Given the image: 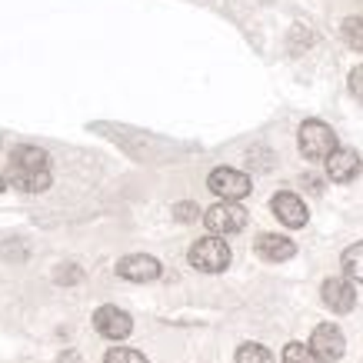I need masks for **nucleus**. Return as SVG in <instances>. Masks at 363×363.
Instances as JSON below:
<instances>
[{"mask_svg":"<svg viewBox=\"0 0 363 363\" xmlns=\"http://www.w3.org/2000/svg\"><path fill=\"white\" fill-rule=\"evenodd\" d=\"M94 327H97V333L107 337V340H123V337H130L133 320H130V313H123L121 307H100L97 313H94Z\"/></svg>","mask_w":363,"mask_h":363,"instance_id":"6","label":"nucleus"},{"mask_svg":"<svg viewBox=\"0 0 363 363\" xmlns=\"http://www.w3.org/2000/svg\"><path fill=\"white\" fill-rule=\"evenodd\" d=\"M47 164H50L47 150L30 147V143H23V147H17L11 154V167H23V170H47Z\"/></svg>","mask_w":363,"mask_h":363,"instance_id":"13","label":"nucleus"},{"mask_svg":"<svg viewBox=\"0 0 363 363\" xmlns=\"http://www.w3.org/2000/svg\"><path fill=\"white\" fill-rule=\"evenodd\" d=\"M343 274L350 284H363V240L343 250Z\"/></svg>","mask_w":363,"mask_h":363,"instance_id":"14","label":"nucleus"},{"mask_svg":"<svg viewBox=\"0 0 363 363\" xmlns=\"http://www.w3.org/2000/svg\"><path fill=\"white\" fill-rule=\"evenodd\" d=\"M350 90H353V97L363 104V67H353L350 70Z\"/></svg>","mask_w":363,"mask_h":363,"instance_id":"20","label":"nucleus"},{"mask_svg":"<svg viewBox=\"0 0 363 363\" xmlns=\"http://www.w3.org/2000/svg\"><path fill=\"white\" fill-rule=\"evenodd\" d=\"M253 247H257V253H260L264 260H270V264H284V260H290V257L297 253V243L290 240V237H280V233H260Z\"/></svg>","mask_w":363,"mask_h":363,"instance_id":"11","label":"nucleus"},{"mask_svg":"<svg viewBox=\"0 0 363 363\" xmlns=\"http://www.w3.org/2000/svg\"><path fill=\"white\" fill-rule=\"evenodd\" d=\"M343 40H347L353 50L363 54V21L360 17H347V21H343Z\"/></svg>","mask_w":363,"mask_h":363,"instance_id":"16","label":"nucleus"},{"mask_svg":"<svg viewBox=\"0 0 363 363\" xmlns=\"http://www.w3.org/2000/svg\"><path fill=\"white\" fill-rule=\"evenodd\" d=\"M270 210L277 213V220L290 227V230H297V227H307V203L297 197V194H277L270 200Z\"/></svg>","mask_w":363,"mask_h":363,"instance_id":"9","label":"nucleus"},{"mask_svg":"<svg viewBox=\"0 0 363 363\" xmlns=\"http://www.w3.org/2000/svg\"><path fill=\"white\" fill-rule=\"evenodd\" d=\"M237 363H274V353L264 343H243L237 350Z\"/></svg>","mask_w":363,"mask_h":363,"instance_id":"15","label":"nucleus"},{"mask_svg":"<svg viewBox=\"0 0 363 363\" xmlns=\"http://www.w3.org/2000/svg\"><path fill=\"white\" fill-rule=\"evenodd\" d=\"M207 187L223 197V203H237L250 194V177L240 174V170H230V167H217L213 174L207 177Z\"/></svg>","mask_w":363,"mask_h":363,"instance_id":"4","label":"nucleus"},{"mask_svg":"<svg viewBox=\"0 0 363 363\" xmlns=\"http://www.w3.org/2000/svg\"><path fill=\"white\" fill-rule=\"evenodd\" d=\"M347 350V340H343L340 327H333V323H320L313 337H310V353L317 357L320 363H337Z\"/></svg>","mask_w":363,"mask_h":363,"instance_id":"5","label":"nucleus"},{"mask_svg":"<svg viewBox=\"0 0 363 363\" xmlns=\"http://www.w3.org/2000/svg\"><path fill=\"white\" fill-rule=\"evenodd\" d=\"M337 150V133L323 121H307L300 127V154L307 160H327Z\"/></svg>","mask_w":363,"mask_h":363,"instance_id":"2","label":"nucleus"},{"mask_svg":"<svg viewBox=\"0 0 363 363\" xmlns=\"http://www.w3.org/2000/svg\"><path fill=\"white\" fill-rule=\"evenodd\" d=\"M190 267H197L203 274H220L230 267V247L220 237H200L190 247Z\"/></svg>","mask_w":363,"mask_h":363,"instance_id":"1","label":"nucleus"},{"mask_svg":"<svg viewBox=\"0 0 363 363\" xmlns=\"http://www.w3.org/2000/svg\"><path fill=\"white\" fill-rule=\"evenodd\" d=\"M104 363H147V357L140 350H130V347H113V350H107Z\"/></svg>","mask_w":363,"mask_h":363,"instance_id":"17","label":"nucleus"},{"mask_svg":"<svg viewBox=\"0 0 363 363\" xmlns=\"http://www.w3.org/2000/svg\"><path fill=\"white\" fill-rule=\"evenodd\" d=\"M284 363H320V360L310 353V347H303V343H286L284 347Z\"/></svg>","mask_w":363,"mask_h":363,"instance_id":"18","label":"nucleus"},{"mask_svg":"<svg viewBox=\"0 0 363 363\" xmlns=\"http://www.w3.org/2000/svg\"><path fill=\"white\" fill-rule=\"evenodd\" d=\"M323 164H327V177H330L333 184H350L353 177L360 174V157L350 147H337Z\"/></svg>","mask_w":363,"mask_h":363,"instance_id":"10","label":"nucleus"},{"mask_svg":"<svg viewBox=\"0 0 363 363\" xmlns=\"http://www.w3.org/2000/svg\"><path fill=\"white\" fill-rule=\"evenodd\" d=\"M320 297H323V303H327L333 313H350L353 303H357V290H353V284L347 277H330V280L323 284V290H320Z\"/></svg>","mask_w":363,"mask_h":363,"instance_id":"8","label":"nucleus"},{"mask_svg":"<svg viewBox=\"0 0 363 363\" xmlns=\"http://www.w3.org/2000/svg\"><path fill=\"white\" fill-rule=\"evenodd\" d=\"M174 217L180 223H194L200 217V207H197V203H177V207H174Z\"/></svg>","mask_w":363,"mask_h":363,"instance_id":"19","label":"nucleus"},{"mask_svg":"<svg viewBox=\"0 0 363 363\" xmlns=\"http://www.w3.org/2000/svg\"><path fill=\"white\" fill-rule=\"evenodd\" d=\"M4 184H13V187L23 190V194H44V190L50 187V170H23V167H11Z\"/></svg>","mask_w":363,"mask_h":363,"instance_id":"12","label":"nucleus"},{"mask_svg":"<svg viewBox=\"0 0 363 363\" xmlns=\"http://www.w3.org/2000/svg\"><path fill=\"white\" fill-rule=\"evenodd\" d=\"M0 190H4V177H0Z\"/></svg>","mask_w":363,"mask_h":363,"instance_id":"22","label":"nucleus"},{"mask_svg":"<svg viewBox=\"0 0 363 363\" xmlns=\"http://www.w3.org/2000/svg\"><path fill=\"white\" fill-rule=\"evenodd\" d=\"M117 274L123 280H130V284H150V280L160 277V260L147 257V253H130V257H123L117 264Z\"/></svg>","mask_w":363,"mask_h":363,"instance_id":"7","label":"nucleus"},{"mask_svg":"<svg viewBox=\"0 0 363 363\" xmlns=\"http://www.w3.org/2000/svg\"><path fill=\"white\" fill-rule=\"evenodd\" d=\"M203 223H207L210 237H227V233H240L247 227V210L240 203H213V207L203 213Z\"/></svg>","mask_w":363,"mask_h":363,"instance_id":"3","label":"nucleus"},{"mask_svg":"<svg viewBox=\"0 0 363 363\" xmlns=\"http://www.w3.org/2000/svg\"><path fill=\"white\" fill-rule=\"evenodd\" d=\"M57 363H80V360H77V353H64V357H60Z\"/></svg>","mask_w":363,"mask_h":363,"instance_id":"21","label":"nucleus"}]
</instances>
